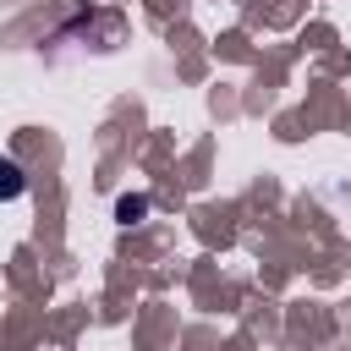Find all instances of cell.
Returning a JSON list of instances; mask_svg holds the SVG:
<instances>
[{"instance_id":"cell-1","label":"cell","mask_w":351,"mask_h":351,"mask_svg":"<svg viewBox=\"0 0 351 351\" xmlns=\"http://www.w3.org/2000/svg\"><path fill=\"white\" fill-rule=\"evenodd\" d=\"M27 192V170L16 165V159H0V203H11V197H22Z\"/></svg>"},{"instance_id":"cell-2","label":"cell","mask_w":351,"mask_h":351,"mask_svg":"<svg viewBox=\"0 0 351 351\" xmlns=\"http://www.w3.org/2000/svg\"><path fill=\"white\" fill-rule=\"evenodd\" d=\"M115 219H121V225H143V219H148V197H143V192L115 197Z\"/></svg>"}]
</instances>
